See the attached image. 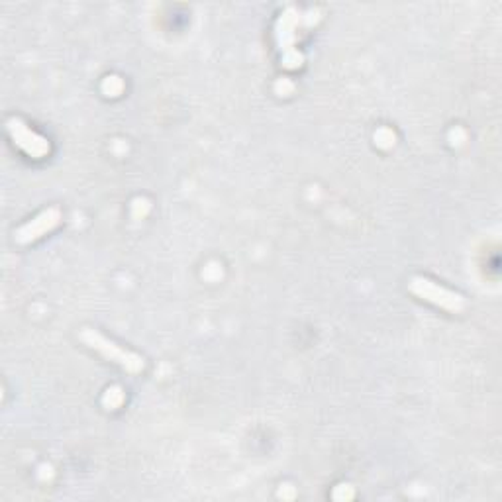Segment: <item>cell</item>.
I'll return each instance as SVG.
<instances>
[{"label":"cell","mask_w":502,"mask_h":502,"mask_svg":"<svg viewBox=\"0 0 502 502\" xmlns=\"http://www.w3.org/2000/svg\"><path fill=\"white\" fill-rule=\"evenodd\" d=\"M410 291H413L416 296H420V299H424V301L436 304V306L443 308V311L453 312V314L461 312L465 308V299L461 294L453 293L450 289H443V287H440V284H436L430 279H424V277H414L413 281H410Z\"/></svg>","instance_id":"obj_2"},{"label":"cell","mask_w":502,"mask_h":502,"mask_svg":"<svg viewBox=\"0 0 502 502\" xmlns=\"http://www.w3.org/2000/svg\"><path fill=\"white\" fill-rule=\"evenodd\" d=\"M6 128H8L10 138H13L20 150L26 152L30 157L40 159L50 153L48 140L42 138V135H38L36 132H32L22 120H18V118L8 120Z\"/></svg>","instance_id":"obj_3"},{"label":"cell","mask_w":502,"mask_h":502,"mask_svg":"<svg viewBox=\"0 0 502 502\" xmlns=\"http://www.w3.org/2000/svg\"><path fill=\"white\" fill-rule=\"evenodd\" d=\"M81 339L85 341L88 348H93L95 351H98L102 358H107L108 361L118 363L120 367L126 369L128 373H142L144 367H145V363L138 356V353H134V351H128V349L116 346V344H114V341H110L108 338H105L100 332H97V330L85 328L83 332H81Z\"/></svg>","instance_id":"obj_1"},{"label":"cell","mask_w":502,"mask_h":502,"mask_svg":"<svg viewBox=\"0 0 502 502\" xmlns=\"http://www.w3.org/2000/svg\"><path fill=\"white\" fill-rule=\"evenodd\" d=\"M61 220V212L60 209H48L43 210L36 218L30 220L28 224H24L16 230V242L18 244H32L40 239L42 236H45L48 232H51L53 228L60 224Z\"/></svg>","instance_id":"obj_4"}]
</instances>
